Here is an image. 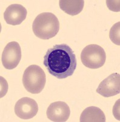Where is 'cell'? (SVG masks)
Wrapping results in <instances>:
<instances>
[{
    "instance_id": "30bf717a",
    "label": "cell",
    "mask_w": 120,
    "mask_h": 122,
    "mask_svg": "<svg viewBox=\"0 0 120 122\" xmlns=\"http://www.w3.org/2000/svg\"><path fill=\"white\" fill-rule=\"evenodd\" d=\"M80 121L81 122H105L106 116L99 107L90 106L83 111Z\"/></svg>"
},
{
    "instance_id": "6da1fadb",
    "label": "cell",
    "mask_w": 120,
    "mask_h": 122,
    "mask_svg": "<svg viewBox=\"0 0 120 122\" xmlns=\"http://www.w3.org/2000/svg\"><path fill=\"white\" fill-rule=\"evenodd\" d=\"M43 64L50 75L60 79L72 76L77 66L76 56L65 43L55 45L49 49Z\"/></svg>"
},
{
    "instance_id": "9c48e42d",
    "label": "cell",
    "mask_w": 120,
    "mask_h": 122,
    "mask_svg": "<svg viewBox=\"0 0 120 122\" xmlns=\"http://www.w3.org/2000/svg\"><path fill=\"white\" fill-rule=\"evenodd\" d=\"M26 9L21 4H13L7 7L4 13V20L9 25H20L26 18Z\"/></svg>"
},
{
    "instance_id": "8fae6325",
    "label": "cell",
    "mask_w": 120,
    "mask_h": 122,
    "mask_svg": "<svg viewBox=\"0 0 120 122\" xmlns=\"http://www.w3.org/2000/svg\"><path fill=\"white\" fill-rule=\"evenodd\" d=\"M60 9L69 15H76L83 10L84 5L83 0H61L59 1Z\"/></svg>"
},
{
    "instance_id": "7c38bea8",
    "label": "cell",
    "mask_w": 120,
    "mask_h": 122,
    "mask_svg": "<svg viewBox=\"0 0 120 122\" xmlns=\"http://www.w3.org/2000/svg\"><path fill=\"white\" fill-rule=\"evenodd\" d=\"M120 22L115 24L111 28L109 32V37L112 40V42L115 44L120 45Z\"/></svg>"
},
{
    "instance_id": "52a82bcc",
    "label": "cell",
    "mask_w": 120,
    "mask_h": 122,
    "mask_svg": "<svg viewBox=\"0 0 120 122\" xmlns=\"http://www.w3.org/2000/svg\"><path fill=\"white\" fill-rule=\"evenodd\" d=\"M97 92L104 97H111L120 93V75L111 74L99 84Z\"/></svg>"
},
{
    "instance_id": "3957f363",
    "label": "cell",
    "mask_w": 120,
    "mask_h": 122,
    "mask_svg": "<svg viewBox=\"0 0 120 122\" xmlns=\"http://www.w3.org/2000/svg\"><path fill=\"white\" fill-rule=\"evenodd\" d=\"M46 82V74L38 65H31L25 70L22 84L26 90L30 93H40L44 89Z\"/></svg>"
},
{
    "instance_id": "5b68a950",
    "label": "cell",
    "mask_w": 120,
    "mask_h": 122,
    "mask_svg": "<svg viewBox=\"0 0 120 122\" xmlns=\"http://www.w3.org/2000/svg\"><path fill=\"white\" fill-rule=\"evenodd\" d=\"M21 59V50L19 43L11 42L7 43L2 53V64L5 68L12 70L16 68Z\"/></svg>"
},
{
    "instance_id": "8992f818",
    "label": "cell",
    "mask_w": 120,
    "mask_h": 122,
    "mask_svg": "<svg viewBox=\"0 0 120 122\" xmlns=\"http://www.w3.org/2000/svg\"><path fill=\"white\" fill-rule=\"evenodd\" d=\"M38 111L37 103L29 97L22 98L17 101L15 106V113L21 119H31L37 114Z\"/></svg>"
},
{
    "instance_id": "7a4b0ae2",
    "label": "cell",
    "mask_w": 120,
    "mask_h": 122,
    "mask_svg": "<svg viewBox=\"0 0 120 122\" xmlns=\"http://www.w3.org/2000/svg\"><path fill=\"white\" fill-rule=\"evenodd\" d=\"M32 30L36 37L48 40L55 36L59 32V20L52 13H41L34 20Z\"/></svg>"
},
{
    "instance_id": "ba28073f",
    "label": "cell",
    "mask_w": 120,
    "mask_h": 122,
    "mask_svg": "<svg viewBox=\"0 0 120 122\" xmlns=\"http://www.w3.org/2000/svg\"><path fill=\"white\" fill-rule=\"evenodd\" d=\"M47 118L55 122H66L71 115L69 106L64 101H57L51 103L46 112Z\"/></svg>"
},
{
    "instance_id": "277c9868",
    "label": "cell",
    "mask_w": 120,
    "mask_h": 122,
    "mask_svg": "<svg viewBox=\"0 0 120 122\" xmlns=\"http://www.w3.org/2000/svg\"><path fill=\"white\" fill-rule=\"evenodd\" d=\"M83 65L87 68L97 69L102 67L106 59V54L101 46L96 44L86 46L81 54Z\"/></svg>"
}]
</instances>
